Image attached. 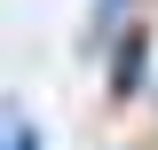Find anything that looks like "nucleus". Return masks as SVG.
Returning a JSON list of instances; mask_svg holds the SVG:
<instances>
[{
    "mask_svg": "<svg viewBox=\"0 0 158 150\" xmlns=\"http://www.w3.org/2000/svg\"><path fill=\"white\" fill-rule=\"evenodd\" d=\"M158 87V71H150V24H127V32L111 40V56H103V103H111V111H127V103H135V95H150Z\"/></svg>",
    "mask_w": 158,
    "mask_h": 150,
    "instance_id": "obj_1",
    "label": "nucleus"
},
{
    "mask_svg": "<svg viewBox=\"0 0 158 150\" xmlns=\"http://www.w3.org/2000/svg\"><path fill=\"white\" fill-rule=\"evenodd\" d=\"M8 150H48V134L32 127V111H24L16 95H8Z\"/></svg>",
    "mask_w": 158,
    "mask_h": 150,
    "instance_id": "obj_2",
    "label": "nucleus"
}]
</instances>
